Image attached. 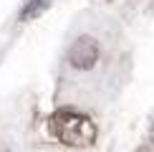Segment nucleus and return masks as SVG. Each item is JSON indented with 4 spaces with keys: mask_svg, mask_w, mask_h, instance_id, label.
I'll return each mask as SVG.
<instances>
[{
    "mask_svg": "<svg viewBox=\"0 0 154 152\" xmlns=\"http://www.w3.org/2000/svg\"><path fill=\"white\" fill-rule=\"evenodd\" d=\"M48 127L53 132V137L68 147H91L96 142V124L83 114L61 109L51 117Z\"/></svg>",
    "mask_w": 154,
    "mask_h": 152,
    "instance_id": "f257e3e1",
    "label": "nucleus"
},
{
    "mask_svg": "<svg viewBox=\"0 0 154 152\" xmlns=\"http://www.w3.org/2000/svg\"><path fill=\"white\" fill-rule=\"evenodd\" d=\"M68 61L76 68H91L99 61V41L91 36H79L68 48Z\"/></svg>",
    "mask_w": 154,
    "mask_h": 152,
    "instance_id": "f03ea898",
    "label": "nucleus"
},
{
    "mask_svg": "<svg viewBox=\"0 0 154 152\" xmlns=\"http://www.w3.org/2000/svg\"><path fill=\"white\" fill-rule=\"evenodd\" d=\"M48 5H51V0H28V3H25V8H23V13H20V18H23V21L35 18V15H41Z\"/></svg>",
    "mask_w": 154,
    "mask_h": 152,
    "instance_id": "7ed1b4c3",
    "label": "nucleus"
}]
</instances>
